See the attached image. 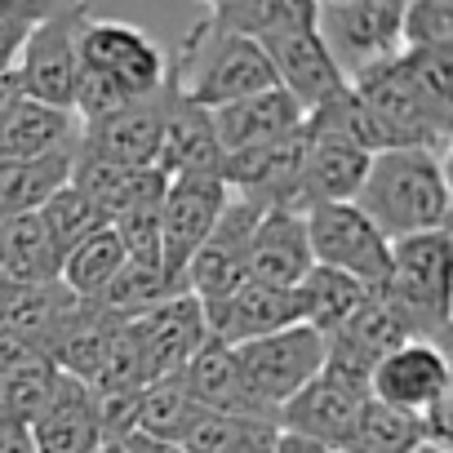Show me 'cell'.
<instances>
[{"label": "cell", "mask_w": 453, "mask_h": 453, "mask_svg": "<svg viewBox=\"0 0 453 453\" xmlns=\"http://www.w3.org/2000/svg\"><path fill=\"white\" fill-rule=\"evenodd\" d=\"M378 232L395 245L449 226V169L431 151H378L351 200Z\"/></svg>", "instance_id": "cell-1"}, {"label": "cell", "mask_w": 453, "mask_h": 453, "mask_svg": "<svg viewBox=\"0 0 453 453\" xmlns=\"http://www.w3.org/2000/svg\"><path fill=\"white\" fill-rule=\"evenodd\" d=\"M169 81L187 103H196L204 111H218L241 98H254L263 89H276V72L254 41L213 32L204 19H196L182 50L169 58Z\"/></svg>", "instance_id": "cell-2"}, {"label": "cell", "mask_w": 453, "mask_h": 453, "mask_svg": "<svg viewBox=\"0 0 453 453\" xmlns=\"http://www.w3.org/2000/svg\"><path fill=\"white\" fill-rule=\"evenodd\" d=\"M245 413L258 422H276L280 404H289L320 369H325V338L311 325L280 329L272 338H254L232 347Z\"/></svg>", "instance_id": "cell-3"}, {"label": "cell", "mask_w": 453, "mask_h": 453, "mask_svg": "<svg viewBox=\"0 0 453 453\" xmlns=\"http://www.w3.org/2000/svg\"><path fill=\"white\" fill-rule=\"evenodd\" d=\"M449 267H453L449 226L391 245V276L382 294L404 316L418 342L440 347V338L449 334Z\"/></svg>", "instance_id": "cell-4"}, {"label": "cell", "mask_w": 453, "mask_h": 453, "mask_svg": "<svg viewBox=\"0 0 453 453\" xmlns=\"http://www.w3.org/2000/svg\"><path fill=\"white\" fill-rule=\"evenodd\" d=\"M85 19H89V5H45V14L27 32V41H23L14 67H10L19 98L72 111L76 67H81L76 41H81Z\"/></svg>", "instance_id": "cell-5"}, {"label": "cell", "mask_w": 453, "mask_h": 453, "mask_svg": "<svg viewBox=\"0 0 453 453\" xmlns=\"http://www.w3.org/2000/svg\"><path fill=\"white\" fill-rule=\"evenodd\" d=\"M347 89L378 120L387 151H431V156H444L449 151L453 129H444L422 107V98H418V89H413L400 54L387 58V63H378V67H369V72H360V76H351Z\"/></svg>", "instance_id": "cell-6"}, {"label": "cell", "mask_w": 453, "mask_h": 453, "mask_svg": "<svg viewBox=\"0 0 453 453\" xmlns=\"http://www.w3.org/2000/svg\"><path fill=\"white\" fill-rule=\"evenodd\" d=\"M400 0H329L316 5V36L342 81L400 54Z\"/></svg>", "instance_id": "cell-7"}, {"label": "cell", "mask_w": 453, "mask_h": 453, "mask_svg": "<svg viewBox=\"0 0 453 453\" xmlns=\"http://www.w3.org/2000/svg\"><path fill=\"white\" fill-rule=\"evenodd\" d=\"M307 245L311 263L360 280L365 289H382L391 276V241L356 209V204H307Z\"/></svg>", "instance_id": "cell-8"}, {"label": "cell", "mask_w": 453, "mask_h": 453, "mask_svg": "<svg viewBox=\"0 0 453 453\" xmlns=\"http://www.w3.org/2000/svg\"><path fill=\"white\" fill-rule=\"evenodd\" d=\"M76 58L85 72L107 76L129 103L138 98H156L169 85V58L165 50L134 23L120 19H85L81 41H76Z\"/></svg>", "instance_id": "cell-9"}, {"label": "cell", "mask_w": 453, "mask_h": 453, "mask_svg": "<svg viewBox=\"0 0 453 453\" xmlns=\"http://www.w3.org/2000/svg\"><path fill=\"white\" fill-rule=\"evenodd\" d=\"M365 400H369L365 378L325 365L289 404H280L276 426H280V435H298V440L316 444L320 453H351Z\"/></svg>", "instance_id": "cell-10"}, {"label": "cell", "mask_w": 453, "mask_h": 453, "mask_svg": "<svg viewBox=\"0 0 453 453\" xmlns=\"http://www.w3.org/2000/svg\"><path fill=\"white\" fill-rule=\"evenodd\" d=\"M258 218H263V204L245 196H226V209L218 213L213 232L204 236V245L191 254L182 272V294H191L200 307H213L226 294H236L250 280V236Z\"/></svg>", "instance_id": "cell-11"}, {"label": "cell", "mask_w": 453, "mask_h": 453, "mask_svg": "<svg viewBox=\"0 0 453 453\" xmlns=\"http://www.w3.org/2000/svg\"><path fill=\"white\" fill-rule=\"evenodd\" d=\"M226 182L222 178H169L160 196V272L182 294V272L191 254L213 232L218 213L226 209Z\"/></svg>", "instance_id": "cell-12"}, {"label": "cell", "mask_w": 453, "mask_h": 453, "mask_svg": "<svg viewBox=\"0 0 453 453\" xmlns=\"http://www.w3.org/2000/svg\"><path fill=\"white\" fill-rule=\"evenodd\" d=\"M169 98H173V81L156 98L125 103L111 116H98V120L81 125V147L76 151H89V156L111 160V165H125V169H156Z\"/></svg>", "instance_id": "cell-13"}, {"label": "cell", "mask_w": 453, "mask_h": 453, "mask_svg": "<svg viewBox=\"0 0 453 453\" xmlns=\"http://www.w3.org/2000/svg\"><path fill=\"white\" fill-rule=\"evenodd\" d=\"M129 338H134V347H138L147 387H151V382H165V378H173V373L196 356V347L209 338V329H204V307H200L191 294H173V298H165L160 307H151L147 316L129 320Z\"/></svg>", "instance_id": "cell-14"}, {"label": "cell", "mask_w": 453, "mask_h": 453, "mask_svg": "<svg viewBox=\"0 0 453 453\" xmlns=\"http://www.w3.org/2000/svg\"><path fill=\"white\" fill-rule=\"evenodd\" d=\"M404 342H418V338L409 334V325H404V316L391 307V298H387L382 289H373V294L356 307V316L325 338V365H334V369L356 373V378L369 382V373L378 369V360H387V356L400 351Z\"/></svg>", "instance_id": "cell-15"}, {"label": "cell", "mask_w": 453, "mask_h": 453, "mask_svg": "<svg viewBox=\"0 0 453 453\" xmlns=\"http://www.w3.org/2000/svg\"><path fill=\"white\" fill-rule=\"evenodd\" d=\"M369 395L391 404V409H404V413L422 418L435 400L453 395L449 356L435 342H404L400 351L378 360V369L369 373Z\"/></svg>", "instance_id": "cell-16"}, {"label": "cell", "mask_w": 453, "mask_h": 453, "mask_svg": "<svg viewBox=\"0 0 453 453\" xmlns=\"http://www.w3.org/2000/svg\"><path fill=\"white\" fill-rule=\"evenodd\" d=\"M294 325H303L298 294L294 289L254 285V280H245L236 294H226L222 303L204 307V329L222 347H241V342H254V338H272V334L294 329Z\"/></svg>", "instance_id": "cell-17"}, {"label": "cell", "mask_w": 453, "mask_h": 453, "mask_svg": "<svg viewBox=\"0 0 453 453\" xmlns=\"http://www.w3.org/2000/svg\"><path fill=\"white\" fill-rule=\"evenodd\" d=\"M369 169V151L351 142L329 120L307 116V169H303V209L307 204H351L360 178Z\"/></svg>", "instance_id": "cell-18"}, {"label": "cell", "mask_w": 453, "mask_h": 453, "mask_svg": "<svg viewBox=\"0 0 453 453\" xmlns=\"http://www.w3.org/2000/svg\"><path fill=\"white\" fill-rule=\"evenodd\" d=\"M303 107L276 85V89H263L254 98H241L232 107H218L209 111V125H213V138H218V151L222 156H236V151H254V147H267V142H280L289 138L294 129H303Z\"/></svg>", "instance_id": "cell-19"}, {"label": "cell", "mask_w": 453, "mask_h": 453, "mask_svg": "<svg viewBox=\"0 0 453 453\" xmlns=\"http://www.w3.org/2000/svg\"><path fill=\"white\" fill-rule=\"evenodd\" d=\"M263 54H267L272 72H276V85L303 107V116L316 111L325 98H334L347 85L342 72L334 67V58L325 54L320 36H316V23L276 36L272 45H263Z\"/></svg>", "instance_id": "cell-20"}, {"label": "cell", "mask_w": 453, "mask_h": 453, "mask_svg": "<svg viewBox=\"0 0 453 453\" xmlns=\"http://www.w3.org/2000/svg\"><path fill=\"white\" fill-rule=\"evenodd\" d=\"M311 272V245L303 209H263L250 236V280L272 289H298Z\"/></svg>", "instance_id": "cell-21"}, {"label": "cell", "mask_w": 453, "mask_h": 453, "mask_svg": "<svg viewBox=\"0 0 453 453\" xmlns=\"http://www.w3.org/2000/svg\"><path fill=\"white\" fill-rule=\"evenodd\" d=\"M27 435H32L36 453H98L103 431H98L89 387L58 373V387L45 400V409L27 422Z\"/></svg>", "instance_id": "cell-22"}, {"label": "cell", "mask_w": 453, "mask_h": 453, "mask_svg": "<svg viewBox=\"0 0 453 453\" xmlns=\"http://www.w3.org/2000/svg\"><path fill=\"white\" fill-rule=\"evenodd\" d=\"M81 147V120L63 107L14 98L0 111V160H41Z\"/></svg>", "instance_id": "cell-23"}, {"label": "cell", "mask_w": 453, "mask_h": 453, "mask_svg": "<svg viewBox=\"0 0 453 453\" xmlns=\"http://www.w3.org/2000/svg\"><path fill=\"white\" fill-rule=\"evenodd\" d=\"M156 169L165 178H222V151H218L209 111L187 103L178 89L165 111V138H160Z\"/></svg>", "instance_id": "cell-24"}, {"label": "cell", "mask_w": 453, "mask_h": 453, "mask_svg": "<svg viewBox=\"0 0 453 453\" xmlns=\"http://www.w3.org/2000/svg\"><path fill=\"white\" fill-rule=\"evenodd\" d=\"M200 19L213 32L245 36V41H254L263 50V45H272L285 32L311 27L316 23V5L311 0H218V5H209Z\"/></svg>", "instance_id": "cell-25"}, {"label": "cell", "mask_w": 453, "mask_h": 453, "mask_svg": "<svg viewBox=\"0 0 453 453\" xmlns=\"http://www.w3.org/2000/svg\"><path fill=\"white\" fill-rule=\"evenodd\" d=\"M58 250L45 232L41 213H23V218H5L0 222V276L23 289H41V285H58Z\"/></svg>", "instance_id": "cell-26"}, {"label": "cell", "mask_w": 453, "mask_h": 453, "mask_svg": "<svg viewBox=\"0 0 453 453\" xmlns=\"http://www.w3.org/2000/svg\"><path fill=\"white\" fill-rule=\"evenodd\" d=\"M173 382L182 387V395L196 409H213V413H245V395H241V373H236V356L232 347H222L218 338H204L196 347V356L173 373Z\"/></svg>", "instance_id": "cell-27"}, {"label": "cell", "mask_w": 453, "mask_h": 453, "mask_svg": "<svg viewBox=\"0 0 453 453\" xmlns=\"http://www.w3.org/2000/svg\"><path fill=\"white\" fill-rule=\"evenodd\" d=\"M276 435H280L276 422L196 409L178 444H182L187 453H272V449H276Z\"/></svg>", "instance_id": "cell-28"}, {"label": "cell", "mask_w": 453, "mask_h": 453, "mask_svg": "<svg viewBox=\"0 0 453 453\" xmlns=\"http://www.w3.org/2000/svg\"><path fill=\"white\" fill-rule=\"evenodd\" d=\"M72 156H41V160H0V222L5 218H23V213H41V204L67 187L72 173Z\"/></svg>", "instance_id": "cell-29"}, {"label": "cell", "mask_w": 453, "mask_h": 453, "mask_svg": "<svg viewBox=\"0 0 453 453\" xmlns=\"http://www.w3.org/2000/svg\"><path fill=\"white\" fill-rule=\"evenodd\" d=\"M294 294H298V307H303V325H311L320 338H329L334 329H342L356 316V307L373 289H365L360 280H351L342 272H329V267H316L311 263V272L298 280Z\"/></svg>", "instance_id": "cell-30"}, {"label": "cell", "mask_w": 453, "mask_h": 453, "mask_svg": "<svg viewBox=\"0 0 453 453\" xmlns=\"http://www.w3.org/2000/svg\"><path fill=\"white\" fill-rule=\"evenodd\" d=\"M120 267H125V250H120V241H116L111 226H103V232H94L89 241H81V245L58 263V285H63L72 298L94 303V298L111 285V276H116Z\"/></svg>", "instance_id": "cell-31"}, {"label": "cell", "mask_w": 453, "mask_h": 453, "mask_svg": "<svg viewBox=\"0 0 453 453\" xmlns=\"http://www.w3.org/2000/svg\"><path fill=\"white\" fill-rule=\"evenodd\" d=\"M173 294H178V289L169 285V276H165L160 267L125 263V267L111 276V285L94 298V307H98V311H107L111 320L129 325V320L147 316L151 307H160V303H165V298H173Z\"/></svg>", "instance_id": "cell-32"}, {"label": "cell", "mask_w": 453, "mask_h": 453, "mask_svg": "<svg viewBox=\"0 0 453 453\" xmlns=\"http://www.w3.org/2000/svg\"><path fill=\"white\" fill-rule=\"evenodd\" d=\"M426 444V431H422V418L418 413H404V409H391L382 400H365L360 409V422H356V440H351V453H418Z\"/></svg>", "instance_id": "cell-33"}, {"label": "cell", "mask_w": 453, "mask_h": 453, "mask_svg": "<svg viewBox=\"0 0 453 453\" xmlns=\"http://www.w3.org/2000/svg\"><path fill=\"white\" fill-rule=\"evenodd\" d=\"M41 222H45V232H50L58 258H67L81 241H89L94 232H103L107 213H103L89 196H81V191L67 182V187H58V191L41 204Z\"/></svg>", "instance_id": "cell-34"}, {"label": "cell", "mask_w": 453, "mask_h": 453, "mask_svg": "<svg viewBox=\"0 0 453 453\" xmlns=\"http://www.w3.org/2000/svg\"><path fill=\"white\" fill-rule=\"evenodd\" d=\"M400 63L422 98V107L453 129V50H400Z\"/></svg>", "instance_id": "cell-35"}, {"label": "cell", "mask_w": 453, "mask_h": 453, "mask_svg": "<svg viewBox=\"0 0 453 453\" xmlns=\"http://www.w3.org/2000/svg\"><path fill=\"white\" fill-rule=\"evenodd\" d=\"M191 413H196V404L182 395V387L173 378H165V382L142 387L138 409H134V431L151 435V440H165V444H178L187 422H191Z\"/></svg>", "instance_id": "cell-36"}, {"label": "cell", "mask_w": 453, "mask_h": 453, "mask_svg": "<svg viewBox=\"0 0 453 453\" xmlns=\"http://www.w3.org/2000/svg\"><path fill=\"white\" fill-rule=\"evenodd\" d=\"M400 50H453L449 0H409L400 10Z\"/></svg>", "instance_id": "cell-37"}, {"label": "cell", "mask_w": 453, "mask_h": 453, "mask_svg": "<svg viewBox=\"0 0 453 453\" xmlns=\"http://www.w3.org/2000/svg\"><path fill=\"white\" fill-rule=\"evenodd\" d=\"M111 232L125 250V263H147V267H160V204H138V209H125L116 213Z\"/></svg>", "instance_id": "cell-38"}, {"label": "cell", "mask_w": 453, "mask_h": 453, "mask_svg": "<svg viewBox=\"0 0 453 453\" xmlns=\"http://www.w3.org/2000/svg\"><path fill=\"white\" fill-rule=\"evenodd\" d=\"M116 440L125 444V453H187L182 444H165V440H151V435H138V431L116 435Z\"/></svg>", "instance_id": "cell-39"}, {"label": "cell", "mask_w": 453, "mask_h": 453, "mask_svg": "<svg viewBox=\"0 0 453 453\" xmlns=\"http://www.w3.org/2000/svg\"><path fill=\"white\" fill-rule=\"evenodd\" d=\"M0 453H36L27 426H14V422H0Z\"/></svg>", "instance_id": "cell-40"}, {"label": "cell", "mask_w": 453, "mask_h": 453, "mask_svg": "<svg viewBox=\"0 0 453 453\" xmlns=\"http://www.w3.org/2000/svg\"><path fill=\"white\" fill-rule=\"evenodd\" d=\"M272 453H320V449L307 444V440H298V435H276V449Z\"/></svg>", "instance_id": "cell-41"}, {"label": "cell", "mask_w": 453, "mask_h": 453, "mask_svg": "<svg viewBox=\"0 0 453 453\" xmlns=\"http://www.w3.org/2000/svg\"><path fill=\"white\" fill-rule=\"evenodd\" d=\"M14 289H23V285H10L5 276H0V320H5V311H10V298H14Z\"/></svg>", "instance_id": "cell-42"}, {"label": "cell", "mask_w": 453, "mask_h": 453, "mask_svg": "<svg viewBox=\"0 0 453 453\" xmlns=\"http://www.w3.org/2000/svg\"><path fill=\"white\" fill-rule=\"evenodd\" d=\"M14 98H19V89H14V81H10V76H0V111H5V107H10Z\"/></svg>", "instance_id": "cell-43"}, {"label": "cell", "mask_w": 453, "mask_h": 453, "mask_svg": "<svg viewBox=\"0 0 453 453\" xmlns=\"http://www.w3.org/2000/svg\"><path fill=\"white\" fill-rule=\"evenodd\" d=\"M418 453H444V449H431V444H422V449H418Z\"/></svg>", "instance_id": "cell-44"}]
</instances>
